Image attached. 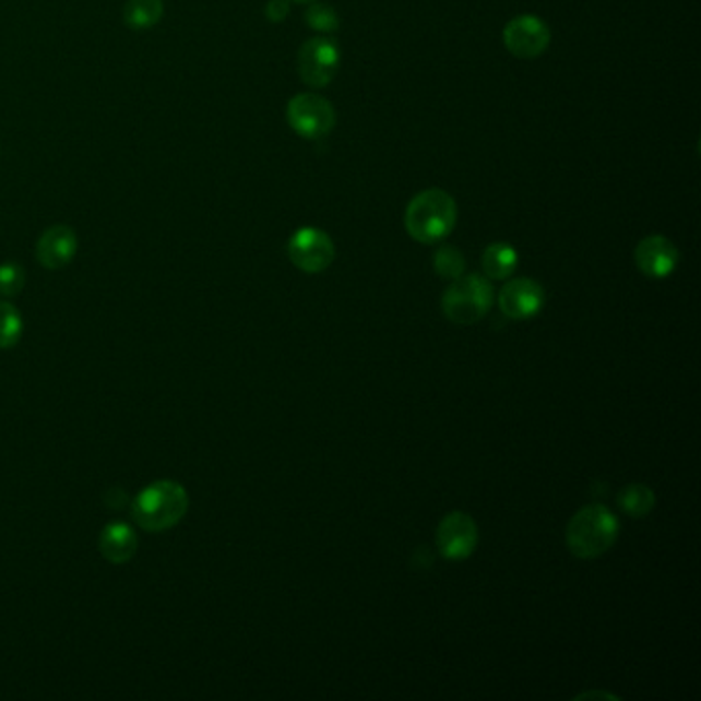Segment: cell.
Segmentation results:
<instances>
[{
	"label": "cell",
	"instance_id": "6da1fadb",
	"mask_svg": "<svg viewBox=\"0 0 701 701\" xmlns=\"http://www.w3.org/2000/svg\"><path fill=\"white\" fill-rule=\"evenodd\" d=\"M405 230L418 243H439L456 225L455 198L439 188L416 193L405 209Z\"/></svg>",
	"mask_w": 701,
	"mask_h": 701
},
{
	"label": "cell",
	"instance_id": "7a4b0ae2",
	"mask_svg": "<svg viewBox=\"0 0 701 701\" xmlns=\"http://www.w3.org/2000/svg\"><path fill=\"white\" fill-rule=\"evenodd\" d=\"M190 496L186 488L171 479H158L134 498L132 516L134 523L148 531L161 533L176 526L188 512Z\"/></svg>",
	"mask_w": 701,
	"mask_h": 701
},
{
	"label": "cell",
	"instance_id": "3957f363",
	"mask_svg": "<svg viewBox=\"0 0 701 701\" xmlns=\"http://www.w3.org/2000/svg\"><path fill=\"white\" fill-rule=\"evenodd\" d=\"M619 535V521L601 504L580 510L566 528V545L580 560H595L609 551Z\"/></svg>",
	"mask_w": 701,
	"mask_h": 701
},
{
	"label": "cell",
	"instance_id": "277c9868",
	"mask_svg": "<svg viewBox=\"0 0 701 701\" xmlns=\"http://www.w3.org/2000/svg\"><path fill=\"white\" fill-rule=\"evenodd\" d=\"M494 302L490 282L479 274L459 276L442 295V313L456 325H474L488 316Z\"/></svg>",
	"mask_w": 701,
	"mask_h": 701
},
{
	"label": "cell",
	"instance_id": "5b68a950",
	"mask_svg": "<svg viewBox=\"0 0 701 701\" xmlns=\"http://www.w3.org/2000/svg\"><path fill=\"white\" fill-rule=\"evenodd\" d=\"M288 126L300 139H323L335 128V109L332 104L317 93H298L286 106Z\"/></svg>",
	"mask_w": 701,
	"mask_h": 701
},
{
	"label": "cell",
	"instance_id": "8992f818",
	"mask_svg": "<svg viewBox=\"0 0 701 701\" xmlns=\"http://www.w3.org/2000/svg\"><path fill=\"white\" fill-rule=\"evenodd\" d=\"M340 62H342L340 48L330 37H311L298 50V76L309 87H328L337 76Z\"/></svg>",
	"mask_w": 701,
	"mask_h": 701
},
{
	"label": "cell",
	"instance_id": "52a82bcc",
	"mask_svg": "<svg viewBox=\"0 0 701 701\" xmlns=\"http://www.w3.org/2000/svg\"><path fill=\"white\" fill-rule=\"evenodd\" d=\"M288 258L300 272L319 274L328 270L335 260V246L332 237L316 227L298 228L288 241Z\"/></svg>",
	"mask_w": 701,
	"mask_h": 701
},
{
	"label": "cell",
	"instance_id": "ba28073f",
	"mask_svg": "<svg viewBox=\"0 0 701 701\" xmlns=\"http://www.w3.org/2000/svg\"><path fill=\"white\" fill-rule=\"evenodd\" d=\"M502 41L514 58L533 60L547 50L551 32L544 19L537 15H519L510 19L502 32Z\"/></svg>",
	"mask_w": 701,
	"mask_h": 701
},
{
	"label": "cell",
	"instance_id": "9c48e42d",
	"mask_svg": "<svg viewBox=\"0 0 701 701\" xmlns=\"http://www.w3.org/2000/svg\"><path fill=\"white\" fill-rule=\"evenodd\" d=\"M437 545L447 560H467L477 545V526L465 512H451L437 528Z\"/></svg>",
	"mask_w": 701,
	"mask_h": 701
},
{
	"label": "cell",
	"instance_id": "30bf717a",
	"mask_svg": "<svg viewBox=\"0 0 701 701\" xmlns=\"http://www.w3.org/2000/svg\"><path fill=\"white\" fill-rule=\"evenodd\" d=\"M633 262L644 276L661 281L675 272L679 263V249L663 235H650L635 247Z\"/></svg>",
	"mask_w": 701,
	"mask_h": 701
},
{
	"label": "cell",
	"instance_id": "8fae6325",
	"mask_svg": "<svg viewBox=\"0 0 701 701\" xmlns=\"http://www.w3.org/2000/svg\"><path fill=\"white\" fill-rule=\"evenodd\" d=\"M500 311L509 319H531L537 316L545 305L544 286L531 278H516L504 284L498 297Z\"/></svg>",
	"mask_w": 701,
	"mask_h": 701
},
{
	"label": "cell",
	"instance_id": "7c38bea8",
	"mask_svg": "<svg viewBox=\"0 0 701 701\" xmlns=\"http://www.w3.org/2000/svg\"><path fill=\"white\" fill-rule=\"evenodd\" d=\"M79 249L76 235L67 225H54L37 239L36 258L46 270H62L74 260Z\"/></svg>",
	"mask_w": 701,
	"mask_h": 701
},
{
	"label": "cell",
	"instance_id": "4fadbf2b",
	"mask_svg": "<svg viewBox=\"0 0 701 701\" xmlns=\"http://www.w3.org/2000/svg\"><path fill=\"white\" fill-rule=\"evenodd\" d=\"M99 554L111 563H126L132 560L139 549V537L134 528L126 523H109L99 533Z\"/></svg>",
	"mask_w": 701,
	"mask_h": 701
},
{
	"label": "cell",
	"instance_id": "5bb4252c",
	"mask_svg": "<svg viewBox=\"0 0 701 701\" xmlns=\"http://www.w3.org/2000/svg\"><path fill=\"white\" fill-rule=\"evenodd\" d=\"M519 253L509 243H491L482 256V268L491 281H504L516 270Z\"/></svg>",
	"mask_w": 701,
	"mask_h": 701
},
{
	"label": "cell",
	"instance_id": "9a60e30c",
	"mask_svg": "<svg viewBox=\"0 0 701 701\" xmlns=\"http://www.w3.org/2000/svg\"><path fill=\"white\" fill-rule=\"evenodd\" d=\"M163 0H128L123 4V23L130 29H151L163 19Z\"/></svg>",
	"mask_w": 701,
	"mask_h": 701
},
{
	"label": "cell",
	"instance_id": "2e32d148",
	"mask_svg": "<svg viewBox=\"0 0 701 701\" xmlns=\"http://www.w3.org/2000/svg\"><path fill=\"white\" fill-rule=\"evenodd\" d=\"M654 491L650 490L644 484H630L623 490L619 491L617 502L621 510L630 516H646L650 510L654 509Z\"/></svg>",
	"mask_w": 701,
	"mask_h": 701
},
{
	"label": "cell",
	"instance_id": "e0dca14e",
	"mask_svg": "<svg viewBox=\"0 0 701 701\" xmlns=\"http://www.w3.org/2000/svg\"><path fill=\"white\" fill-rule=\"evenodd\" d=\"M21 335H23V317L11 302L0 300V350L17 346Z\"/></svg>",
	"mask_w": 701,
	"mask_h": 701
},
{
	"label": "cell",
	"instance_id": "ac0fdd59",
	"mask_svg": "<svg viewBox=\"0 0 701 701\" xmlns=\"http://www.w3.org/2000/svg\"><path fill=\"white\" fill-rule=\"evenodd\" d=\"M432 263H435V272L439 274L440 278H447V281H456L465 272V258L453 246L439 247Z\"/></svg>",
	"mask_w": 701,
	"mask_h": 701
},
{
	"label": "cell",
	"instance_id": "d6986e66",
	"mask_svg": "<svg viewBox=\"0 0 701 701\" xmlns=\"http://www.w3.org/2000/svg\"><path fill=\"white\" fill-rule=\"evenodd\" d=\"M305 23L321 34H332L340 27V17L332 7L321 4V2H311L305 13Z\"/></svg>",
	"mask_w": 701,
	"mask_h": 701
},
{
	"label": "cell",
	"instance_id": "ffe728a7",
	"mask_svg": "<svg viewBox=\"0 0 701 701\" xmlns=\"http://www.w3.org/2000/svg\"><path fill=\"white\" fill-rule=\"evenodd\" d=\"M25 286V270L19 263H2L0 265V295L17 297Z\"/></svg>",
	"mask_w": 701,
	"mask_h": 701
},
{
	"label": "cell",
	"instance_id": "44dd1931",
	"mask_svg": "<svg viewBox=\"0 0 701 701\" xmlns=\"http://www.w3.org/2000/svg\"><path fill=\"white\" fill-rule=\"evenodd\" d=\"M290 13V0H270L265 4V17L272 23H282Z\"/></svg>",
	"mask_w": 701,
	"mask_h": 701
},
{
	"label": "cell",
	"instance_id": "7402d4cb",
	"mask_svg": "<svg viewBox=\"0 0 701 701\" xmlns=\"http://www.w3.org/2000/svg\"><path fill=\"white\" fill-rule=\"evenodd\" d=\"M290 2H297V4H311V2H317V0H290Z\"/></svg>",
	"mask_w": 701,
	"mask_h": 701
}]
</instances>
